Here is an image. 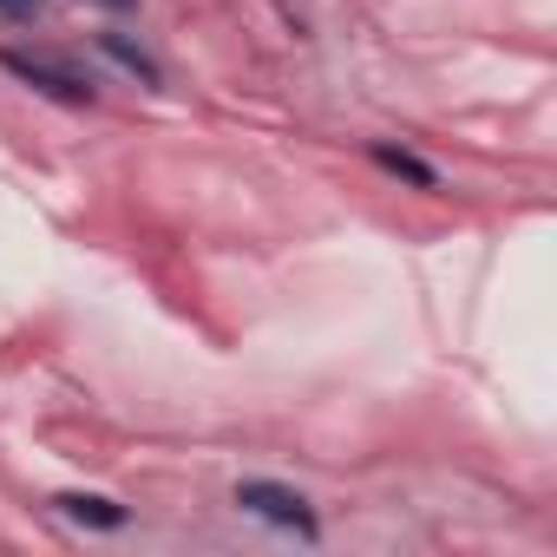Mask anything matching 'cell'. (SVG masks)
I'll use <instances>...</instances> for the list:
<instances>
[{
	"label": "cell",
	"mask_w": 557,
	"mask_h": 557,
	"mask_svg": "<svg viewBox=\"0 0 557 557\" xmlns=\"http://www.w3.org/2000/svg\"><path fill=\"white\" fill-rule=\"evenodd\" d=\"M92 8H106V14H132L138 0H92Z\"/></svg>",
	"instance_id": "7"
},
{
	"label": "cell",
	"mask_w": 557,
	"mask_h": 557,
	"mask_svg": "<svg viewBox=\"0 0 557 557\" xmlns=\"http://www.w3.org/2000/svg\"><path fill=\"white\" fill-rule=\"evenodd\" d=\"M0 66H8L21 86L60 99V106H92V99H99V86H92L86 73H73V66H60V60H47V53H27V47H0Z\"/></svg>",
	"instance_id": "2"
},
{
	"label": "cell",
	"mask_w": 557,
	"mask_h": 557,
	"mask_svg": "<svg viewBox=\"0 0 557 557\" xmlns=\"http://www.w3.org/2000/svg\"><path fill=\"white\" fill-rule=\"evenodd\" d=\"M236 511H249V518H262V524H275V531H296V537H315V531H322L315 505H309L296 485H275V479H243V485H236Z\"/></svg>",
	"instance_id": "1"
},
{
	"label": "cell",
	"mask_w": 557,
	"mask_h": 557,
	"mask_svg": "<svg viewBox=\"0 0 557 557\" xmlns=\"http://www.w3.org/2000/svg\"><path fill=\"white\" fill-rule=\"evenodd\" d=\"M60 505V518H73V524H86V531H119L132 511L119 505V498H106V492H60L53 498Z\"/></svg>",
	"instance_id": "3"
},
{
	"label": "cell",
	"mask_w": 557,
	"mask_h": 557,
	"mask_svg": "<svg viewBox=\"0 0 557 557\" xmlns=\"http://www.w3.org/2000/svg\"><path fill=\"white\" fill-rule=\"evenodd\" d=\"M40 14H47V0H0V21H14V27H27Z\"/></svg>",
	"instance_id": "6"
},
{
	"label": "cell",
	"mask_w": 557,
	"mask_h": 557,
	"mask_svg": "<svg viewBox=\"0 0 557 557\" xmlns=\"http://www.w3.org/2000/svg\"><path fill=\"white\" fill-rule=\"evenodd\" d=\"M368 158H374V164H381L387 177H407L413 190H440V171H433L426 158H413V151H400V145H374Z\"/></svg>",
	"instance_id": "4"
},
{
	"label": "cell",
	"mask_w": 557,
	"mask_h": 557,
	"mask_svg": "<svg viewBox=\"0 0 557 557\" xmlns=\"http://www.w3.org/2000/svg\"><path fill=\"white\" fill-rule=\"evenodd\" d=\"M99 47H106V53H112V60H119V66H125L138 86H164V66H158V60H151L138 40H125V34H99Z\"/></svg>",
	"instance_id": "5"
}]
</instances>
